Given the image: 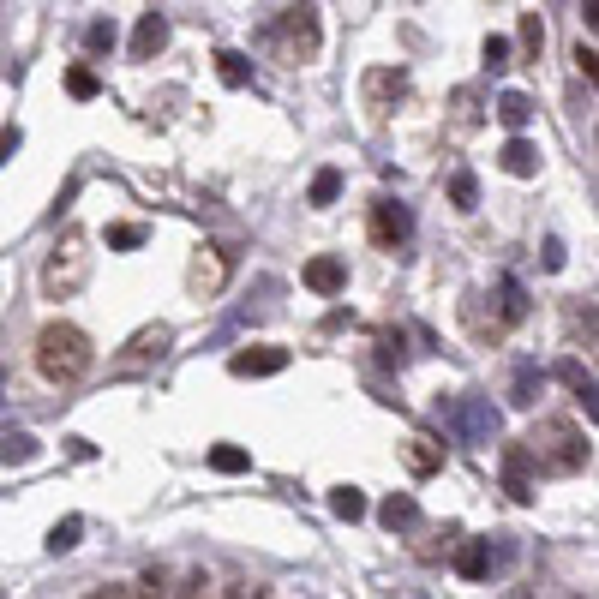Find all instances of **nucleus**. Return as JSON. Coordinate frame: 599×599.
I'll return each mask as SVG.
<instances>
[{
	"instance_id": "1",
	"label": "nucleus",
	"mask_w": 599,
	"mask_h": 599,
	"mask_svg": "<svg viewBox=\"0 0 599 599\" xmlns=\"http://www.w3.org/2000/svg\"><path fill=\"white\" fill-rule=\"evenodd\" d=\"M90 366H96V348H90V336H84L78 324L54 318V324L36 330V372H42L48 384H78Z\"/></svg>"
},
{
	"instance_id": "2",
	"label": "nucleus",
	"mask_w": 599,
	"mask_h": 599,
	"mask_svg": "<svg viewBox=\"0 0 599 599\" xmlns=\"http://www.w3.org/2000/svg\"><path fill=\"white\" fill-rule=\"evenodd\" d=\"M522 450H528V462H540V474H576V468H588V450H594V444H588L582 426H570V420H540Z\"/></svg>"
},
{
	"instance_id": "3",
	"label": "nucleus",
	"mask_w": 599,
	"mask_h": 599,
	"mask_svg": "<svg viewBox=\"0 0 599 599\" xmlns=\"http://www.w3.org/2000/svg\"><path fill=\"white\" fill-rule=\"evenodd\" d=\"M366 228H372V246L396 252V246H402V240L414 234V210H408V204H396V198H378V204H372V222H366Z\"/></svg>"
},
{
	"instance_id": "4",
	"label": "nucleus",
	"mask_w": 599,
	"mask_h": 599,
	"mask_svg": "<svg viewBox=\"0 0 599 599\" xmlns=\"http://www.w3.org/2000/svg\"><path fill=\"white\" fill-rule=\"evenodd\" d=\"M228 372H234V378H276V372H288V348H276V342L240 348V354L228 360Z\"/></svg>"
},
{
	"instance_id": "5",
	"label": "nucleus",
	"mask_w": 599,
	"mask_h": 599,
	"mask_svg": "<svg viewBox=\"0 0 599 599\" xmlns=\"http://www.w3.org/2000/svg\"><path fill=\"white\" fill-rule=\"evenodd\" d=\"M282 36H288V48H294L300 60H312V54H318V42H324V36H318V6H306V0H300V6H288Z\"/></svg>"
},
{
	"instance_id": "6",
	"label": "nucleus",
	"mask_w": 599,
	"mask_h": 599,
	"mask_svg": "<svg viewBox=\"0 0 599 599\" xmlns=\"http://www.w3.org/2000/svg\"><path fill=\"white\" fill-rule=\"evenodd\" d=\"M300 282H306L312 294H324V300H330V294H342V288H348V264L324 252V258H312V264L300 270Z\"/></svg>"
},
{
	"instance_id": "7",
	"label": "nucleus",
	"mask_w": 599,
	"mask_h": 599,
	"mask_svg": "<svg viewBox=\"0 0 599 599\" xmlns=\"http://www.w3.org/2000/svg\"><path fill=\"white\" fill-rule=\"evenodd\" d=\"M498 168L516 174V180H534V174H540V144H528L522 132H510V144L498 150Z\"/></svg>"
},
{
	"instance_id": "8",
	"label": "nucleus",
	"mask_w": 599,
	"mask_h": 599,
	"mask_svg": "<svg viewBox=\"0 0 599 599\" xmlns=\"http://www.w3.org/2000/svg\"><path fill=\"white\" fill-rule=\"evenodd\" d=\"M168 48V18L162 12H144L138 30H132V60H156Z\"/></svg>"
},
{
	"instance_id": "9",
	"label": "nucleus",
	"mask_w": 599,
	"mask_h": 599,
	"mask_svg": "<svg viewBox=\"0 0 599 599\" xmlns=\"http://www.w3.org/2000/svg\"><path fill=\"white\" fill-rule=\"evenodd\" d=\"M504 486H510V498H516V504H528V498H534V480H528V450H522V444H510V450H504Z\"/></svg>"
},
{
	"instance_id": "10",
	"label": "nucleus",
	"mask_w": 599,
	"mask_h": 599,
	"mask_svg": "<svg viewBox=\"0 0 599 599\" xmlns=\"http://www.w3.org/2000/svg\"><path fill=\"white\" fill-rule=\"evenodd\" d=\"M378 522H384L390 534H396V528H414V522H420V504H414L408 492H396V498H384V504H378Z\"/></svg>"
},
{
	"instance_id": "11",
	"label": "nucleus",
	"mask_w": 599,
	"mask_h": 599,
	"mask_svg": "<svg viewBox=\"0 0 599 599\" xmlns=\"http://www.w3.org/2000/svg\"><path fill=\"white\" fill-rule=\"evenodd\" d=\"M216 78H222V84H234V90H246V84H252V60H246V54H234V48H222V54H216Z\"/></svg>"
},
{
	"instance_id": "12",
	"label": "nucleus",
	"mask_w": 599,
	"mask_h": 599,
	"mask_svg": "<svg viewBox=\"0 0 599 599\" xmlns=\"http://www.w3.org/2000/svg\"><path fill=\"white\" fill-rule=\"evenodd\" d=\"M498 120H504L510 132H522V126L534 120V102H528L522 90H504V96H498Z\"/></svg>"
},
{
	"instance_id": "13",
	"label": "nucleus",
	"mask_w": 599,
	"mask_h": 599,
	"mask_svg": "<svg viewBox=\"0 0 599 599\" xmlns=\"http://www.w3.org/2000/svg\"><path fill=\"white\" fill-rule=\"evenodd\" d=\"M408 468H414V474H438V468H444V444H438V438H414V444H408Z\"/></svg>"
},
{
	"instance_id": "14",
	"label": "nucleus",
	"mask_w": 599,
	"mask_h": 599,
	"mask_svg": "<svg viewBox=\"0 0 599 599\" xmlns=\"http://www.w3.org/2000/svg\"><path fill=\"white\" fill-rule=\"evenodd\" d=\"M456 570H462L468 582H486V576H492V552H486L480 540H468V546L456 552Z\"/></svg>"
},
{
	"instance_id": "15",
	"label": "nucleus",
	"mask_w": 599,
	"mask_h": 599,
	"mask_svg": "<svg viewBox=\"0 0 599 599\" xmlns=\"http://www.w3.org/2000/svg\"><path fill=\"white\" fill-rule=\"evenodd\" d=\"M306 198H312L318 210H324V204H336V198H342V168H318V174H312V192H306Z\"/></svg>"
},
{
	"instance_id": "16",
	"label": "nucleus",
	"mask_w": 599,
	"mask_h": 599,
	"mask_svg": "<svg viewBox=\"0 0 599 599\" xmlns=\"http://www.w3.org/2000/svg\"><path fill=\"white\" fill-rule=\"evenodd\" d=\"M30 456H36V438H30V432H6V438H0V462H6V468H24Z\"/></svg>"
},
{
	"instance_id": "17",
	"label": "nucleus",
	"mask_w": 599,
	"mask_h": 599,
	"mask_svg": "<svg viewBox=\"0 0 599 599\" xmlns=\"http://www.w3.org/2000/svg\"><path fill=\"white\" fill-rule=\"evenodd\" d=\"M402 90H408V78H402V72H390V66H378V72L366 78V96H372V102H384V96H402Z\"/></svg>"
},
{
	"instance_id": "18",
	"label": "nucleus",
	"mask_w": 599,
	"mask_h": 599,
	"mask_svg": "<svg viewBox=\"0 0 599 599\" xmlns=\"http://www.w3.org/2000/svg\"><path fill=\"white\" fill-rule=\"evenodd\" d=\"M168 348V330L156 324V330H138L132 342H126V360H150V354H162Z\"/></svg>"
},
{
	"instance_id": "19",
	"label": "nucleus",
	"mask_w": 599,
	"mask_h": 599,
	"mask_svg": "<svg viewBox=\"0 0 599 599\" xmlns=\"http://www.w3.org/2000/svg\"><path fill=\"white\" fill-rule=\"evenodd\" d=\"M210 468H216V474H246L252 456H246L240 444H216V450H210Z\"/></svg>"
},
{
	"instance_id": "20",
	"label": "nucleus",
	"mask_w": 599,
	"mask_h": 599,
	"mask_svg": "<svg viewBox=\"0 0 599 599\" xmlns=\"http://www.w3.org/2000/svg\"><path fill=\"white\" fill-rule=\"evenodd\" d=\"M330 510H336L342 522H360V516H366V498H360V486H336V492H330Z\"/></svg>"
},
{
	"instance_id": "21",
	"label": "nucleus",
	"mask_w": 599,
	"mask_h": 599,
	"mask_svg": "<svg viewBox=\"0 0 599 599\" xmlns=\"http://www.w3.org/2000/svg\"><path fill=\"white\" fill-rule=\"evenodd\" d=\"M516 36H522V54L540 60V48H546V24H540V12H522V30H516Z\"/></svg>"
},
{
	"instance_id": "22",
	"label": "nucleus",
	"mask_w": 599,
	"mask_h": 599,
	"mask_svg": "<svg viewBox=\"0 0 599 599\" xmlns=\"http://www.w3.org/2000/svg\"><path fill=\"white\" fill-rule=\"evenodd\" d=\"M78 534H84V522H78V516L54 522V528H48V552H54V558H60V552H72V546H78Z\"/></svg>"
},
{
	"instance_id": "23",
	"label": "nucleus",
	"mask_w": 599,
	"mask_h": 599,
	"mask_svg": "<svg viewBox=\"0 0 599 599\" xmlns=\"http://www.w3.org/2000/svg\"><path fill=\"white\" fill-rule=\"evenodd\" d=\"M84 48H90V54H108V48H114V18H90V24H84Z\"/></svg>"
},
{
	"instance_id": "24",
	"label": "nucleus",
	"mask_w": 599,
	"mask_h": 599,
	"mask_svg": "<svg viewBox=\"0 0 599 599\" xmlns=\"http://www.w3.org/2000/svg\"><path fill=\"white\" fill-rule=\"evenodd\" d=\"M96 90H102V78H96L90 66H72V72H66V96H78V102H90Z\"/></svg>"
},
{
	"instance_id": "25",
	"label": "nucleus",
	"mask_w": 599,
	"mask_h": 599,
	"mask_svg": "<svg viewBox=\"0 0 599 599\" xmlns=\"http://www.w3.org/2000/svg\"><path fill=\"white\" fill-rule=\"evenodd\" d=\"M558 378H564V384H570V390L588 402V414H594V372H582V366L570 360V366H558Z\"/></svg>"
},
{
	"instance_id": "26",
	"label": "nucleus",
	"mask_w": 599,
	"mask_h": 599,
	"mask_svg": "<svg viewBox=\"0 0 599 599\" xmlns=\"http://www.w3.org/2000/svg\"><path fill=\"white\" fill-rule=\"evenodd\" d=\"M108 246H114V252H132V246H144V228H138V222H114V228H108Z\"/></svg>"
},
{
	"instance_id": "27",
	"label": "nucleus",
	"mask_w": 599,
	"mask_h": 599,
	"mask_svg": "<svg viewBox=\"0 0 599 599\" xmlns=\"http://www.w3.org/2000/svg\"><path fill=\"white\" fill-rule=\"evenodd\" d=\"M450 198H456V210H474V198H480L474 174H450Z\"/></svg>"
},
{
	"instance_id": "28",
	"label": "nucleus",
	"mask_w": 599,
	"mask_h": 599,
	"mask_svg": "<svg viewBox=\"0 0 599 599\" xmlns=\"http://www.w3.org/2000/svg\"><path fill=\"white\" fill-rule=\"evenodd\" d=\"M510 66V36H486V72H504Z\"/></svg>"
},
{
	"instance_id": "29",
	"label": "nucleus",
	"mask_w": 599,
	"mask_h": 599,
	"mask_svg": "<svg viewBox=\"0 0 599 599\" xmlns=\"http://www.w3.org/2000/svg\"><path fill=\"white\" fill-rule=\"evenodd\" d=\"M132 599H168V582H162V570H144V576H138V588H132Z\"/></svg>"
},
{
	"instance_id": "30",
	"label": "nucleus",
	"mask_w": 599,
	"mask_h": 599,
	"mask_svg": "<svg viewBox=\"0 0 599 599\" xmlns=\"http://www.w3.org/2000/svg\"><path fill=\"white\" fill-rule=\"evenodd\" d=\"M576 72H582L588 84L599 78V54H594V42H582V48H576Z\"/></svg>"
},
{
	"instance_id": "31",
	"label": "nucleus",
	"mask_w": 599,
	"mask_h": 599,
	"mask_svg": "<svg viewBox=\"0 0 599 599\" xmlns=\"http://www.w3.org/2000/svg\"><path fill=\"white\" fill-rule=\"evenodd\" d=\"M210 588H216V582H210L204 570H192V576H186V588H180V599H210Z\"/></svg>"
},
{
	"instance_id": "32",
	"label": "nucleus",
	"mask_w": 599,
	"mask_h": 599,
	"mask_svg": "<svg viewBox=\"0 0 599 599\" xmlns=\"http://www.w3.org/2000/svg\"><path fill=\"white\" fill-rule=\"evenodd\" d=\"M18 144H24V132H18V126H0V168L18 156Z\"/></svg>"
},
{
	"instance_id": "33",
	"label": "nucleus",
	"mask_w": 599,
	"mask_h": 599,
	"mask_svg": "<svg viewBox=\"0 0 599 599\" xmlns=\"http://www.w3.org/2000/svg\"><path fill=\"white\" fill-rule=\"evenodd\" d=\"M90 599H132V588H120V582H108V588H96Z\"/></svg>"
},
{
	"instance_id": "34",
	"label": "nucleus",
	"mask_w": 599,
	"mask_h": 599,
	"mask_svg": "<svg viewBox=\"0 0 599 599\" xmlns=\"http://www.w3.org/2000/svg\"><path fill=\"white\" fill-rule=\"evenodd\" d=\"M582 18H588V30L599 24V0H582Z\"/></svg>"
},
{
	"instance_id": "35",
	"label": "nucleus",
	"mask_w": 599,
	"mask_h": 599,
	"mask_svg": "<svg viewBox=\"0 0 599 599\" xmlns=\"http://www.w3.org/2000/svg\"><path fill=\"white\" fill-rule=\"evenodd\" d=\"M222 599H246V588H228V594H222Z\"/></svg>"
}]
</instances>
